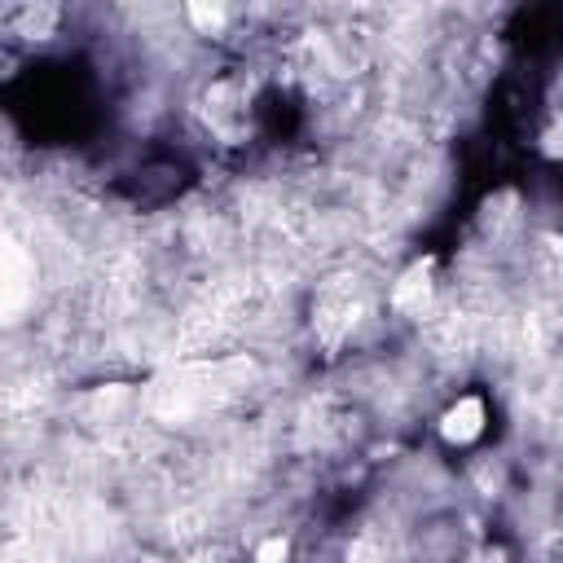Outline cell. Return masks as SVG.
Masks as SVG:
<instances>
[{"label": "cell", "mask_w": 563, "mask_h": 563, "mask_svg": "<svg viewBox=\"0 0 563 563\" xmlns=\"http://www.w3.org/2000/svg\"><path fill=\"white\" fill-rule=\"evenodd\" d=\"M291 555V546H286V537H269L260 550H256V563H286Z\"/></svg>", "instance_id": "2"}, {"label": "cell", "mask_w": 563, "mask_h": 563, "mask_svg": "<svg viewBox=\"0 0 563 563\" xmlns=\"http://www.w3.org/2000/svg\"><path fill=\"white\" fill-rule=\"evenodd\" d=\"M440 432H445V440H454V445H467V440H476V436L484 432V405L476 401V396H462L454 410L445 414Z\"/></svg>", "instance_id": "1"}]
</instances>
